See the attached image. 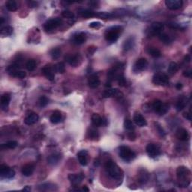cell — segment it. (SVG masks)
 I'll return each mask as SVG.
<instances>
[{"label":"cell","mask_w":192,"mask_h":192,"mask_svg":"<svg viewBox=\"0 0 192 192\" xmlns=\"http://www.w3.org/2000/svg\"><path fill=\"white\" fill-rule=\"evenodd\" d=\"M102 24L100 23V22L95 21V22H92L91 23H89V26L90 28H92V29H99L100 27H101Z\"/></svg>","instance_id":"obj_48"},{"label":"cell","mask_w":192,"mask_h":192,"mask_svg":"<svg viewBox=\"0 0 192 192\" xmlns=\"http://www.w3.org/2000/svg\"><path fill=\"white\" fill-rule=\"evenodd\" d=\"M164 29V25L159 22H154L152 23V25L149 27V29L148 30L149 35L152 36L158 35L162 32Z\"/></svg>","instance_id":"obj_11"},{"label":"cell","mask_w":192,"mask_h":192,"mask_svg":"<svg viewBox=\"0 0 192 192\" xmlns=\"http://www.w3.org/2000/svg\"><path fill=\"white\" fill-rule=\"evenodd\" d=\"M183 75L185 77H186V78H191L192 77V71L191 70L185 71L183 72Z\"/></svg>","instance_id":"obj_52"},{"label":"cell","mask_w":192,"mask_h":192,"mask_svg":"<svg viewBox=\"0 0 192 192\" xmlns=\"http://www.w3.org/2000/svg\"><path fill=\"white\" fill-rule=\"evenodd\" d=\"M176 176L177 179L180 182L179 187H187L190 184L191 179V171L184 166H180L176 170Z\"/></svg>","instance_id":"obj_1"},{"label":"cell","mask_w":192,"mask_h":192,"mask_svg":"<svg viewBox=\"0 0 192 192\" xmlns=\"http://www.w3.org/2000/svg\"><path fill=\"white\" fill-rule=\"evenodd\" d=\"M23 191H31V188H30V186H26L25 187V188H23Z\"/></svg>","instance_id":"obj_57"},{"label":"cell","mask_w":192,"mask_h":192,"mask_svg":"<svg viewBox=\"0 0 192 192\" xmlns=\"http://www.w3.org/2000/svg\"><path fill=\"white\" fill-rule=\"evenodd\" d=\"M3 23H4V19L2 17H1L0 18V24H3Z\"/></svg>","instance_id":"obj_61"},{"label":"cell","mask_w":192,"mask_h":192,"mask_svg":"<svg viewBox=\"0 0 192 192\" xmlns=\"http://www.w3.org/2000/svg\"><path fill=\"white\" fill-rule=\"evenodd\" d=\"M187 104H188V99L185 96H182L178 100L177 103H176V110L178 111H182L186 107Z\"/></svg>","instance_id":"obj_27"},{"label":"cell","mask_w":192,"mask_h":192,"mask_svg":"<svg viewBox=\"0 0 192 192\" xmlns=\"http://www.w3.org/2000/svg\"><path fill=\"white\" fill-rule=\"evenodd\" d=\"M179 65L176 63V62H172L170 63L169 66H168L167 71L168 73L170 74H176V72L179 71Z\"/></svg>","instance_id":"obj_34"},{"label":"cell","mask_w":192,"mask_h":192,"mask_svg":"<svg viewBox=\"0 0 192 192\" xmlns=\"http://www.w3.org/2000/svg\"><path fill=\"white\" fill-rule=\"evenodd\" d=\"M165 5H166L168 9L175 11L182 8V5H183V2L182 0H166L165 1Z\"/></svg>","instance_id":"obj_16"},{"label":"cell","mask_w":192,"mask_h":192,"mask_svg":"<svg viewBox=\"0 0 192 192\" xmlns=\"http://www.w3.org/2000/svg\"><path fill=\"white\" fill-rule=\"evenodd\" d=\"M87 137L91 141H97L99 138V134L95 129L91 128L88 131Z\"/></svg>","instance_id":"obj_31"},{"label":"cell","mask_w":192,"mask_h":192,"mask_svg":"<svg viewBox=\"0 0 192 192\" xmlns=\"http://www.w3.org/2000/svg\"><path fill=\"white\" fill-rule=\"evenodd\" d=\"M53 68H54L55 71L58 72V73L63 74L65 71V64L63 62H59L56 65L53 66Z\"/></svg>","instance_id":"obj_42"},{"label":"cell","mask_w":192,"mask_h":192,"mask_svg":"<svg viewBox=\"0 0 192 192\" xmlns=\"http://www.w3.org/2000/svg\"><path fill=\"white\" fill-rule=\"evenodd\" d=\"M62 16L65 17V18L73 19L74 17V14L73 12H70V11H63L62 12Z\"/></svg>","instance_id":"obj_46"},{"label":"cell","mask_w":192,"mask_h":192,"mask_svg":"<svg viewBox=\"0 0 192 192\" xmlns=\"http://www.w3.org/2000/svg\"><path fill=\"white\" fill-rule=\"evenodd\" d=\"M133 120L134 122V123L139 127H145L147 125V122H146V119H145L141 113H136L134 116Z\"/></svg>","instance_id":"obj_19"},{"label":"cell","mask_w":192,"mask_h":192,"mask_svg":"<svg viewBox=\"0 0 192 192\" xmlns=\"http://www.w3.org/2000/svg\"><path fill=\"white\" fill-rule=\"evenodd\" d=\"M134 39L132 38H129L127 39L125 42H124L123 45V49L125 51H128V50H131L134 47Z\"/></svg>","instance_id":"obj_38"},{"label":"cell","mask_w":192,"mask_h":192,"mask_svg":"<svg viewBox=\"0 0 192 192\" xmlns=\"http://www.w3.org/2000/svg\"><path fill=\"white\" fill-rule=\"evenodd\" d=\"M12 77H15V78H20V79H23L26 76V73L23 71H16L13 72L12 74H11Z\"/></svg>","instance_id":"obj_44"},{"label":"cell","mask_w":192,"mask_h":192,"mask_svg":"<svg viewBox=\"0 0 192 192\" xmlns=\"http://www.w3.org/2000/svg\"><path fill=\"white\" fill-rule=\"evenodd\" d=\"M158 38L164 44H166V45H169L172 42V40H171L170 37L168 35L165 34V33H161V34L158 35Z\"/></svg>","instance_id":"obj_40"},{"label":"cell","mask_w":192,"mask_h":192,"mask_svg":"<svg viewBox=\"0 0 192 192\" xmlns=\"http://www.w3.org/2000/svg\"><path fill=\"white\" fill-rule=\"evenodd\" d=\"M88 152L86 150H81L78 153V158L80 164L83 166H86L88 164Z\"/></svg>","instance_id":"obj_22"},{"label":"cell","mask_w":192,"mask_h":192,"mask_svg":"<svg viewBox=\"0 0 192 192\" xmlns=\"http://www.w3.org/2000/svg\"><path fill=\"white\" fill-rule=\"evenodd\" d=\"M0 176L1 178L11 179L15 176V171L9 167L8 165L1 164L0 165Z\"/></svg>","instance_id":"obj_8"},{"label":"cell","mask_w":192,"mask_h":192,"mask_svg":"<svg viewBox=\"0 0 192 192\" xmlns=\"http://www.w3.org/2000/svg\"><path fill=\"white\" fill-rule=\"evenodd\" d=\"M88 84L89 86L92 89H95L98 86L100 85V80L99 78L98 77V75L96 74H92L88 79Z\"/></svg>","instance_id":"obj_21"},{"label":"cell","mask_w":192,"mask_h":192,"mask_svg":"<svg viewBox=\"0 0 192 192\" xmlns=\"http://www.w3.org/2000/svg\"><path fill=\"white\" fill-rule=\"evenodd\" d=\"M49 102V100L46 96H41L38 99V104L39 106L44 108V107L47 106Z\"/></svg>","instance_id":"obj_45"},{"label":"cell","mask_w":192,"mask_h":192,"mask_svg":"<svg viewBox=\"0 0 192 192\" xmlns=\"http://www.w3.org/2000/svg\"><path fill=\"white\" fill-rule=\"evenodd\" d=\"M42 74H44V76H45L47 78V79H48L50 81H53L55 79V71L54 68L50 66V65H47L45 67L42 68L41 70Z\"/></svg>","instance_id":"obj_15"},{"label":"cell","mask_w":192,"mask_h":192,"mask_svg":"<svg viewBox=\"0 0 192 192\" xmlns=\"http://www.w3.org/2000/svg\"><path fill=\"white\" fill-rule=\"evenodd\" d=\"M146 151L150 158H155L161 155V149L157 145L149 144L146 146Z\"/></svg>","instance_id":"obj_10"},{"label":"cell","mask_w":192,"mask_h":192,"mask_svg":"<svg viewBox=\"0 0 192 192\" xmlns=\"http://www.w3.org/2000/svg\"><path fill=\"white\" fill-rule=\"evenodd\" d=\"M122 31V27L119 26H113L107 30L104 37L108 41L115 42L118 40L119 37V33Z\"/></svg>","instance_id":"obj_4"},{"label":"cell","mask_w":192,"mask_h":192,"mask_svg":"<svg viewBox=\"0 0 192 192\" xmlns=\"http://www.w3.org/2000/svg\"><path fill=\"white\" fill-rule=\"evenodd\" d=\"M39 119V116L37 113H32L28 115L24 119V123L27 125H34L35 123L38 122Z\"/></svg>","instance_id":"obj_20"},{"label":"cell","mask_w":192,"mask_h":192,"mask_svg":"<svg viewBox=\"0 0 192 192\" xmlns=\"http://www.w3.org/2000/svg\"><path fill=\"white\" fill-rule=\"evenodd\" d=\"M152 83L157 86H167L169 83V78L164 73H156L152 78Z\"/></svg>","instance_id":"obj_7"},{"label":"cell","mask_w":192,"mask_h":192,"mask_svg":"<svg viewBox=\"0 0 192 192\" xmlns=\"http://www.w3.org/2000/svg\"><path fill=\"white\" fill-rule=\"evenodd\" d=\"M103 97L107 98L115 97L117 98H122L123 97V93L117 89H108L105 90L103 93Z\"/></svg>","instance_id":"obj_14"},{"label":"cell","mask_w":192,"mask_h":192,"mask_svg":"<svg viewBox=\"0 0 192 192\" xmlns=\"http://www.w3.org/2000/svg\"><path fill=\"white\" fill-rule=\"evenodd\" d=\"M183 116L188 120L191 121V114L190 112H185L183 113Z\"/></svg>","instance_id":"obj_53"},{"label":"cell","mask_w":192,"mask_h":192,"mask_svg":"<svg viewBox=\"0 0 192 192\" xmlns=\"http://www.w3.org/2000/svg\"><path fill=\"white\" fill-rule=\"evenodd\" d=\"M148 53L154 58H158L161 55V53L160 50L158 48H150L148 49Z\"/></svg>","instance_id":"obj_39"},{"label":"cell","mask_w":192,"mask_h":192,"mask_svg":"<svg viewBox=\"0 0 192 192\" xmlns=\"http://www.w3.org/2000/svg\"><path fill=\"white\" fill-rule=\"evenodd\" d=\"M82 190H83V191H87V192H88V191H89V188H88L87 187H86V186H84V187H83V189H82Z\"/></svg>","instance_id":"obj_59"},{"label":"cell","mask_w":192,"mask_h":192,"mask_svg":"<svg viewBox=\"0 0 192 192\" xmlns=\"http://www.w3.org/2000/svg\"><path fill=\"white\" fill-rule=\"evenodd\" d=\"M39 191H53L57 190V188L55 185L51 183H45L43 185H41L38 186Z\"/></svg>","instance_id":"obj_28"},{"label":"cell","mask_w":192,"mask_h":192,"mask_svg":"<svg viewBox=\"0 0 192 192\" xmlns=\"http://www.w3.org/2000/svg\"><path fill=\"white\" fill-rule=\"evenodd\" d=\"M65 59L69 65L74 67H77L81 63L82 57L80 54L76 53V54H68L65 56Z\"/></svg>","instance_id":"obj_9"},{"label":"cell","mask_w":192,"mask_h":192,"mask_svg":"<svg viewBox=\"0 0 192 192\" xmlns=\"http://www.w3.org/2000/svg\"><path fill=\"white\" fill-rule=\"evenodd\" d=\"M124 128L126 130L130 131L134 129V125L131 119H129V118H125V121H124Z\"/></svg>","instance_id":"obj_41"},{"label":"cell","mask_w":192,"mask_h":192,"mask_svg":"<svg viewBox=\"0 0 192 192\" xmlns=\"http://www.w3.org/2000/svg\"><path fill=\"white\" fill-rule=\"evenodd\" d=\"M176 88L178 89V90H180V89L182 88V84L180 83H178L176 85Z\"/></svg>","instance_id":"obj_56"},{"label":"cell","mask_w":192,"mask_h":192,"mask_svg":"<svg viewBox=\"0 0 192 192\" xmlns=\"http://www.w3.org/2000/svg\"><path fill=\"white\" fill-rule=\"evenodd\" d=\"M86 41V35L84 32H79L74 35L73 41L77 45H82Z\"/></svg>","instance_id":"obj_23"},{"label":"cell","mask_w":192,"mask_h":192,"mask_svg":"<svg viewBox=\"0 0 192 192\" xmlns=\"http://www.w3.org/2000/svg\"><path fill=\"white\" fill-rule=\"evenodd\" d=\"M107 171L111 178L115 179H120L123 176V171L113 161H108L105 164Z\"/></svg>","instance_id":"obj_2"},{"label":"cell","mask_w":192,"mask_h":192,"mask_svg":"<svg viewBox=\"0 0 192 192\" xmlns=\"http://www.w3.org/2000/svg\"><path fill=\"white\" fill-rule=\"evenodd\" d=\"M26 68L29 71H32L36 68V62L34 59H29L26 64Z\"/></svg>","instance_id":"obj_43"},{"label":"cell","mask_w":192,"mask_h":192,"mask_svg":"<svg viewBox=\"0 0 192 192\" xmlns=\"http://www.w3.org/2000/svg\"><path fill=\"white\" fill-rule=\"evenodd\" d=\"M62 116L60 111H55L53 113V114L51 115V116H50V120L53 124H58L62 121Z\"/></svg>","instance_id":"obj_26"},{"label":"cell","mask_w":192,"mask_h":192,"mask_svg":"<svg viewBox=\"0 0 192 192\" xmlns=\"http://www.w3.org/2000/svg\"><path fill=\"white\" fill-rule=\"evenodd\" d=\"M62 158V156L59 153H53L52 155H50V156H48V163L49 164H51V165H55L56 164L59 163V161L61 160Z\"/></svg>","instance_id":"obj_25"},{"label":"cell","mask_w":192,"mask_h":192,"mask_svg":"<svg viewBox=\"0 0 192 192\" xmlns=\"http://www.w3.org/2000/svg\"><path fill=\"white\" fill-rule=\"evenodd\" d=\"M61 53H62V51H61L60 48H56L52 49V50H50V55L53 59H57L60 57Z\"/></svg>","instance_id":"obj_37"},{"label":"cell","mask_w":192,"mask_h":192,"mask_svg":"<svg viewBox=\"0 0 192 192\" xmlns=\"http://www.w3.org/2000/svg\"><path fill=\"white\" fill-rule=\"evenodd\" d=\"M119 155L125 161H131L136 158V153L126 146H121L119 149Z\"/></svg>","instance_id":"obj_3"},{"label":"cell","mask_w":192,"mask_h":192,"mask_svg":"<svg viewBox=\"0 0 192 192\" xmlns=\"http://www.w3.org/2000/svg\"><path fill=\"white\" fill-rule=\"evenodd\" d=\"M96 17H98L100 18L107 19L113 17V15L111 13H107V12H98V13H96Z\"/></svg>","instance_id":"obj_47"},{"label":"cell","mask_w":192,"mask_h":192,"mask_svg":"<svg viewBox=\"0 0 192 192\" xmlns=\"http://www.w3.org/2000/svg\"><path fill=\"white\" fill-rule=\"evenodd\" d=\"M35 167L32 164H27L24 165L22 168V174L25 176H30L32 175L33 172H34Z\"/></svg>","instance_id":"obj_24"},{"label":"cell","mask_w":192,"mask_h":192,"mask_svg":"<svg viewBox=\"0 0 192 192\" xmlns=\"http://www.w3.org/2000/svg\"><path fill=\"white\" fill-rule=\"evenodd\" d=\"M6 8L9 12H15L18 8V5H17V2L15 0H8L5 4Z\"/></svg>","instance_id":"obj_33"},{"label":"cell","mask_w":192,"mask_h":192,"mask_svg":"<svg viewBox=\"0 0 192 192\" xmlns=\"http://www.w3.org/2000/svg\"><path fill=\"white\" fill-rule=\"evenodd\" d=\"M11 101V96L8 93H5L1 97V104L3 108H6L8 106Z\"/></svg>","instance_id":"obj_30"},{"label":"cell","mask_w":192,"mask_h":192,"mask_svg":"<svg viewBox=\"0 0 192 192\" xmlns=\"http://www.w3.org/2000/svg\"><path fill=\"white\" fill-rule=\"evenodd\" d=\"M148 66V62L145 58H141V59H138L135 62L134 65L133 70L134 72H141L143 71L146 70V68Z\"/></svg>","instance_id":"obj_12"},{"label":"cell","mask_w":192,"mask_h":192,"mask_svg":"<svg viewBox=\"0 0 192 192\" xmlns=\"http://www.w3.org/2000/svg\"><path fill=\"white\" fill-rule=\"evenodd\" d=\"M62 23V20L59 18H53L48 20L44 25V29L47 32H51L57 29Z\"/></svg>","instance_id":"obj_6"},{"label":"cell","mask_w":192,"mask_h":192,"mask_svg":"<svg viewBox=\"0 0 192 192\" xmlns=\"http://www.w3.org/2000/svg\"><path fill=\"white\" fill-rule=\"evenodd\" d=\"M117 80H118V83H119V86H124L125 84H126V80H125L123 75H122V76L119 77V78L117 79Z\"/></svg>","instance_id":"obj_49"},{"label":"cell","mask_w":192,"mask_h":192,"mask_svg":"<svg viewBox=\"0 0 192 192\" xmlns=\"http://www.w3.org/2000/svg\"><path fill=\"white\" fill-rule=\"evenodd\" d=\"M17 146V142L15 141H10L6 142L5 144H2L1 148L2 149H15Z\"/></svg>","instance_id":"obj_36"},{"label":"cell","mask_w":192,"mask_h":192,"mask_svg":"<svg viewBox=\"0 0 192 192\" xmlns=\"http://www.w3.org/2000/svg\"><path fill=\"white\" fill-rule=\"evenodd\" d=\"M176 136L181 141H186L189 139V134H188V131L185 128L178 129Z\"/></svg>","instance_id":"obj_18"},{"label":"cell","mask_w":192,"mask_h":192,"mask_svg":"<svg viewBox=\"0 0 192 192\" xmlns=\"http://www.w3.org/2000/svg\"><path fill=\"white\" fill-rule=\"evenodd\" d=\"M92 122L95 127L107 126L108 125V120L105 117H101L98 113H93L92 116Z\"/></svg>","instance_id":"obj_13"},{"label":"cell","mask_w":192,"mask_h":192,"mask_svg":"<svg viewBox=\"0 0 192 192\" xmlns=\"http://www.w3.org/2000/svg\"><path fill=\"white\" fill-rule=\"evenodd\" d=\"M152 109L155 113H158L161 116H163L169 111V105L164 104L160 100L154 101L152 103Z\"/></svg>","instance_id":"obj_5"},{"label":"cell","mask_w":192,"mask_h":192,"mask_svg":"<svg viewBox=\"0 0 192 192\" xmlns=\"http://www.w3.org/2000/svg\"><path fill=\"white\" fill-rule=\"evenodd\" d=\"M105 86H106L107 87H108H108H111V82H107V83H106V85H105Z\"/></svg>","instance_id":"obj_60"},{"label":"cell","mask_w":192,"mask_h":192,"mask_svg":"<svg viewBox=\"0 0 192 192\" xmlns=\"http://www.w3.org/2000/svg\"><path fill=\"white\" fill-rule=\"evenodd\" d=\"M78 14L80 17H84V18H90V17H96L95 12H92V11L86 10V9H80L78 11Z\"/></svg>","instance_id":"obj_29"},{"label":"cell","mask_w":192,"mask_h":192,"mask_svg":"<svg viewBox=\"0 0 192 192\" xmlns=\"http://www.w3.org/2000/svg\"><path fill=\"white\" fill-rule=\"evenodd\" d=\"M156 128H157V130H158V133H159L161 135V136H164V135H165V131L163 130V128H162L161 127V125H158V124H157V125H156Z\"/></svg>","instance_id":"obj_51"},{"label":"cell","mask_w":192,"mask_h":192,"mask_svg":"<svg viewBox=\"0 0 192 192\" xmlns=\"http://www.w3.org/2000/svg\"><path fill=\"white\" fill-rule=\"evenodd\" d=\"M84 175L83 174H71L68 175V179L71 183L74 185H79L84 179Z\"/></svg>","instance_id":"obj_17"},{"label":"cell","mask_w":192,"mask_h":192,"mask_svg":"<svg viewBox=\"0 0 192 192\" xmlns=\"http://www.w3.org/2000/svg\"><path fill=\"white\" fill-rule=\"evenodd\" d=\"M99 164H100V161H99V159H95V163H94V165H95V166H96V167H98V166H99Z\"/></svg>","instance_id":"obj_58"},{"label":"cell","mask_w":192,"mask_h":192,"mask_svg":"<svg viewBox=\"0 0 192 192\" xmlns=\"http://www.w3.org/2000/svg\"><path fill=\"white\" fill-rule=\"evenodd\" d=\"M28 4H29V7H35L36 5H37V3H36L35 2L31 1V2H28Z\"/></svg>","instance_id":"obj_55"},{"label":"cell","mask_w":192,"mask_h":192,"mask_svg":"<svg viewBox=\"0 0 192 192\" xmlns=\"http://www.w3.org/2000/svg\"><path fill=\"white\" fill-rule=\"evenodd\" d=\"M148 180H149V174H148L146 170H142L141 173H140L139 174L138 181H139V182L141 184H145L147 182Z\"/></svg>","instance_id":"obj_32"},{"label":"cell","mask_w":192,"mask_h":192,"mask_svg":"<svg viewBox=\"0 0 192 192\" xmlns=\"http://www.w3.org/2000/svg\"><path fill=\"white\" fill-rule=\"evenodd\" d=\"M191 56H189V55H186V56L184 57V60H185L186 62H191Z\"/></svg>","instance_id":"obj_54"},{"label":"cell","mask_w":192,"mask_h":192,"mask_svg":"<svg viewBox=\"0 0 192 192\" xmlns=\"http://www.w3.org/2000/svg\"><path fill=\"white\" fill-rule=\"evenodd\" d=\"M136 137H137L136 134H135L134 132L132 131H131L129 132V133L128 134V138L129 141H135V140H136Z\"/></svg>","instance_id":"obj_50"},{"label":"cell","mask_w":192,"mask_h":192,"mask_svg":"<svg viewBox=\"0 0 192 192\" xmlns=\"http://www.w3.org/2000/svg\"><path fill=\"white\" fill-rule=\"evenodd\" d=\"M12 33H13V28L10 26H4L1 29V35L2 36H10L12 35Z\"/></svg>","instance_id":"obj_35"}]
</instances>
